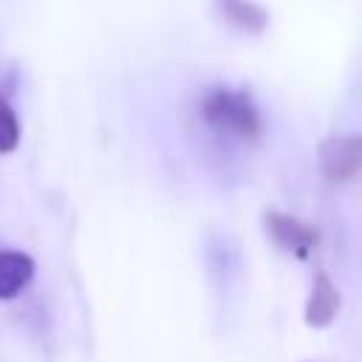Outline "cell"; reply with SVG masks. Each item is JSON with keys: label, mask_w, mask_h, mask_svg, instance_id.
<instances>
[{"label": "cell", "mask_w": 362, "mask_h": 362, "mask_svg": "<svg viewBox=\"0 0 362 362\" xmlns=\"http://www.w3.org/2000/svg\"><path fill=\"white\" fill-rule=\"evenodd\" d=\"M201 119L221 136L240 141H257L263 136V116L249 90L238 88H209L198 102Z\"/></svg>", "instance_id": "cell-1"}, {"label": "cell", "mask_w": 362, "mask_h": 362, "mask_svg": "<svg viewBox=\"0 0 362 362\" xmlns=\"http://www.w3.org/2000/svg\"><path fill=\"white\" fill-rule=\"evenodd\" d=\"M223 23L243 34H263L269 25V11L255 0H212Z\"/></svg>", "instance_id": "cell-6"}, {"label": "cell", "mask_w": 362, "mask_h": 362, "mask_svg": "<svg viewBox=\"0 0 362 362\" xmlns=\"http://www.w3.org/2000/svg\"><path fill=\"white\" fill-rule=\"evenodd\" d=\"M337 311H339V291L325 272H317L311 280L303 320L308 328H328L337 320Z\"/></svg>", "instance_id": "cell-4"}, {"label": "cell", "mask_w": 362, "mask_h": 362, "mask_svg": "<svg viewBox=\"0 0 362 362\" xmlns=\"http://www.w3.org/2000/svg\"><path fill=\"white\" fill-rule=\"evenodd\" d=\"M263 229L272 238V243H277L283 252H288L300 260H305L320 243V232L311 223H305L288 212H277V209L263 212Z\"/></svg>", "instance_id": "cell-2"}, {"label": "cell", "mask_w": 362, "mask_h": 362, "mask_svg": "<svg viewBox=\"0 0 362 362\" xmlns=\"http://www.w3.org/2000/svg\"><path fill=\"white\" fill-rule=\"evenodd\" d=\"M320 170L331 184H348L359 173L362 139L356 133L328 136L320 141Z\"/></svg>", "instance_id": "cell-3"}, {"label": "cell", "mask_w": 362, "mask_h": 362, "mask_svg": "<svg viewBox=\"0 0 362 362\" xmlns=\"http://www.w3.org/2000/svg\"><path fill=\"white\" fill-rule=\"evenodd\" d=\"M20 144V119L11 102L0 93V153H14Z\"/></svg>", "instance_id": "cell-7"}, {"label": "cell", "mask_w": 362, "mask_h": 362, "mask_svg": "<svg viewBox=\"0 0 362 362\" xmlns=\"http://www.w3.org/2000/svg\"><path fill=\"white\" fill-rule=\"evenodd\" d=\"M37 263L17 249H0V300H14L34 280Z\"/></svg>", "instance_id": "cell-5"}]
</instances>
